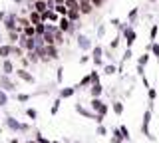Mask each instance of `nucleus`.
<instances>
[{
    "label": "nucleus",
    "instance_id": "obj_26",
    "mask_svg": "<svg viewBox=\"0 0 159 143\" xmlns=\"http://www.w3.org/2000/svg\"><path fill=\"white\" fill-rule=\"evenodd\" d=\"M80 10H82L84 16H89V14L93 12V4L92 2H84V4H80Z\"/></svg>",
    "mask_w": 159,
    "mask_h": 143
},
{
    "label": "nucleus",
    "instance_id": "obj_42",
    "mask_svg": "<svg viewBox=\"0 0 159 143\" xmlns=\"http://www.w3.org/2000/svg\"><path fill=\"white\" fill-rule=\"evenodd\" d=\"M147 100H149V101H155V100H157V90H155L153 86L147 90Z\"/></svg>",
    "mask_w": 159,
    "mask_h": 143
},
{
    "label": "nucleus",
    "instance_id": "obj_33",
    "mask_svg": "<svg viewBox=\"0 0 159 143\" xmlns=\"http://www.w3.org/2000/svg\"><path fill=\"white\" fill-rule=\"evenodd\" d=\"M89 76H92V83H102V82H99V78H102V70H92Z\"/></svg>",
    "mask_w": 159,
    "mask_h": 143
},
{
    "label": "nucleus",
    "instance_id": "obj_51",
    "mask_svg": "<svg viewBox=\"0 0 159 143\" xmlns=\"http://www.w3.org/2000/svg\"><path fill=\"white\" fill-rule=\"evenodd\" d=\"M92 62V56H80V66H86Z\"/></svg>",
    "mask_w": 159,
    "mask_h": 143
},
{
    "label": "nucleus",
    "instance_id": "obj_53",
    "mask_svg": "<svg viewBox=\"0 0 159 143\" xmlns=\"http://www.w3.org/2000/svg\"><path fill=\"white\" fill-rule=\"evenodd\" d=\"M139 80H141V83H143V87H145V90H149V87H151V83H149V80H147V76L139 78Z\"/></svg>",
    "mask_w": 159,
    "mask_h": 143
},
{
    "label": "nucleus",
    "instance_id": "obj_43",
    "mask_svg": "<svg viewBox=\"0 0 159 143\" xmlns=\"http://www.w3.org/2000/svg\"><path fill=\"white\" fill-rule=\"evenodd\" d=\"M133 58V50L131 48H125V52H123V56H121V62H129Z\"/></svg>",
    "mask_w": 159,
    "mask_h": 143
},
{
    "label": "nucleus",
    "instance_id": "obj_15",
    "mask_svg": "<svg viewBox=\"0 0 159 143\" xmlns=\"http://www.w3.org/2000/svg\"><path fill=\"white\" fill-rule=\"evenodd\" d=\"M92 86V76L89 74H86V76L82 78L78 83H74V87H76V92H80V90H84V87H89Z\"/></svg>",
    "mask_w": 159,
    "mask_h": 143
},
{
    "label": "nucleus",
    "instance_id": "obj_35",
    "mask_svg": "<svg viewBox=\"0 0 159 143\" xmlns=\"http://www.w3.org/2000/svg\"><path fill=\"white\" fill-rule=\"evenodd\" d=\"M121 40H123V36H121V34H117L113 40H109V48H111V50H116L119 44H121Z\"/></svg>",
    "mask_w": 159,
    "mask_h": 143
},
{
    "label": "nucleus",
    "instance_id": "obj_45",
    "mask_svg": "<svg viewBox=\"0 0 159 143\" xmlns=\"http://www.w3.org/2000/svg\"><path fill=\"white\" fill-rule=\"evenodd\" d=\"M30 24H32V22H30V18H28V16H20V18H18V26L26 28V26H30Z\"/></svg>",
    "mask_w": 159,
    "mask_h": 143
},
{
    "label": "nucleus",
    "instance_id": "obj_55",
    "mask_svg": "<svg viewBox=\"0 0 159 143\" xmlns=\"http://www.w3.org/2000/svg\"><path fill=\"white\" fill-rule=\"evenodd\" d=\"M103 2H106V0H92L93 8H102V6H103Z\"/></svg>",
    "mask_w": 159,
    "mask_h": 143
},
{
    "label": "nucleus",
    "instance_id": "obj_24",
    "mask_svg": "<svg viewBox=\"0 0 159 143\" xmlns=\"http://www.w3.org/2000/svg\"><path fill=\"white\" fill-rule=\"evenodd\" d=\"M103 52H106V48L102 46V44H96L92 50V60H96V58H103Z\"/></svg>",
    "mask_w": 159,
    "mask_h": 143
},
{
    "label": "nucleus",
    "instance_id": "obj_20",
    "mask_svg": "<svg viewBox=\"0 0 159 143\" xmlns=\"http://www.w3.org/2000/svg\"><path fill=\"white\" fill-rule=\"evenodd\" d=\"M46 54H48V58H50L52 62L60 60V52H58V46H46Z\"/></svg>",
    "mask_w": 159,
    "mask_h": 143
},
{
    "label": "nucleus",
    "instance_id": "obj_5",
    "mask_svg": "<svg viewBox=\"0 0 159 143\" xmlns=\"http://www.w3.org/2000/svg\"><path fill=\"white\" fill-rule=\"evenodd\" d=\"M76 44H78V48L82 52H89V50H93V42H92V38H88L86 34H82V32H78L76 34Z\"/></svg>",
    "mask_w": 159,
    "mask_h": 143
},
{
    "label": "nucleus",
    "instance_id": "obj_11",
    "mask_svg": "<svg viewBox=\"0 0 159 143\" xmlns=\"http://www.w3.org/2000/svg\"><path fill=\"white\" fill-rule=\"evenodd\" d=\"M0 70H2V74H8V76L16 74V66H14L12 58H6V60H0Z\"/></svg>",
    "mask_w": 159,
    "mask_h": 143
},
{
    "label": "nucleus",
    "instance_id": "obj_30",
    "mask_svg": "<svg viewBox=\"0 0 159 143\" xmlns=\"http://www.w3.org/2000/svg\"><path fill=\"white\" fill-rule=\"evenodd\" d=\"M137 14H139V8H137V6H135V8H131V10L127 12V22L131 24V26L135 24V18H137Z\"/></svg>",
    "mask_w": 159,
    "mask_h": 143
},
{
    "label": "nucleus",
    "instance_id": "obj_23",
    "mask_svg": "<svg viewBox=\"0 0 159 143\" xmlns=\"http://www.w3.org/2000/svg\"><path fill=\"white\" fill-rule=\"evenodd\" d=\"M145 52H151V56L159 60V44H157V42H149L147 48H145Z\"/></svg>",
    "mask_w": 159,
    "mask_h": 143
},
{
    "label": "nucleus",
    "instance_id": "obj_22",
    "mask_svg": "<svg viewBox=\"0 0 159 143\" xmlns=\"http://www.w3.org/2000/svg\"><path fill=\"white\" fill-rule=\"evenodd\" d=\"M123 101L121 100H116V101H111V111L116 113V115H123Z\"/></svg>",
    "mask_w": 159,
    "mask_h": 143
},
{
    "label": "nucleus",
    "instance_id": "obj_13",
    "mask_svg": "<svg viewBox=\"0 0 159 143\" xmlns=\"http://www.w3.org/2000/svg\"><path fill=\"white\" fill-rule=\"evenodd\" d=\"M14 54V46L8 42H4L2 46H0V60H6V58H12Z\"/></svg>",
    "mask_w": 159,
    "mask_h": 143
},
{
    "label": "nucleus",
    "instance_id": "obj_3",
    "mask_svg": "<svg viewBox=\"0 0 159 143\" xmlns=\"http://www.w3.org/2000/svg\"><path fill=\"white\" fill-rule=\"evenodd\" d=\"M89 107H92L96 113H99V115H103V117H106L107 111H109V105L102 100V97H92V101H89Z\"/></svg>",
    "mask_w": 159,
    "mask_h": 143
},
{
    "label": "nucleus",
    "instance_id": "obj_34",
    "mask_svg": "<svg viewBox=\"0 0 159 143\" xmlns=\"http://www.w3.org/2000/svg\"><path fill=\"white\" fill-rule=\"evenodd\" d=\"M54 10H56L60 16H68V12H70V8L66 6V4H58L56 8H54Z\"/></svg>",
    "mask_w": 159,
    "mask_h": 143
},
{
    "label": "nucleus",
    "instance_id": "obj_12",
    "mask_svg": "<svg viewBox=\"0 0 159 143\" xmlns=\"http://www.w3.org/2000/svg\"><path fill=\"white\" fill-rule=\"evenodd\" d=\"M74 109H76L80 115H84L86 119H96V115H98L93 109H88V107H84L82 103H76V105H74Z\"/></svg>",
    "mask_w": 159,
    "mask_h": 143
},
{
    "label": "nucleus",
    "instance_id": "obj_9",
    "mask_svg": "<svg viewBox=\"0 0 159 143\" xmlns=\"http://www.w3.org/2000/svg\"><path fill=\"white\" fill-rule=\"evenodd\" d=\"M14 76H16V80H22L24 83H36V78H34L32 74L26 70V68H18Z\"/></svg>",
    "mask_w": 159,
    "mask_h": 143
},
{
    "label": "nucleus",
    "instance_id": "obj_46",
    "mask_svg": "<svg viewBox=\"0 0 159 143\" xmlns=\"http://www.w3.org/2000/svg\"><path fill=\"white\" fill-rule=\"evenodd\" d=\"M135 74H137V78H143V76H145V66L135 64Z\"/></svg>",
    "mask_w": 159,
    "mask_h": 143
},
{
    "label": "nucleus",
    "instance_id": "obj_6",
    "mask_svg": "<svg viewBox=\"0 0 159 143\" xmlns=\"http://www.w3.org/2000/svg\"><path fill=\"white\" fill-rule=\"evenodd\" d=\"M121 36H123L125 46H127V48H133V44H135V40H137V30H135V26H131V24H129L125 30L121 32Z\"/></svg>",
    "mask_w": 159,
    "mask_h": 143
},
{
    "label": "nucleus",
    "instance_id": "obj_40",
    "mask_svg": "<svg viewBox=\"0 0 159 143\" xmlns=\"http://www.w3.org/2000/svg\"><path fill=\"white\" fill-rule=\"evenodd\" d=\"M8 105V92L0 90V107H6Z\"/></svg>",
    "mask_w": 159,
    "mask_h": 143
},
{
    "label": "nucleus",
    "instance_id": "obj_4",
    "mask_svg": "<svg viewBox=\"0 0 159 143\" xmlns=\"http://www.w3.org/2000/svg\"><path fill=\"white\" fill-rule=\"evenodd\" d=\"M58 28H60V32H64V34H76L78 24L72 22L68 16H62V18H60V22H58Z\"/></svg>",
    "mask_w": 159,
    "mask_h": 143
},
{
    "label": "nucleus",
    "instance_id": "obj_29",
    "mask_svg": "<svg viewBox=\"0 0 159 143\" xmlns=\"http://www.w3.org/2000/svg\"><path fill=\"white\" fill-rule=\"evenodd\" d=\"M60 107H62V97H56V100L52 101V107H50V113H52V115H56V113L60 111Z\"/></svg>",
    "mask_w": 159,
    "mask_h": 143
},
{
    "label": "nucleus",
    "instance_id": "obj_38",
    "mask_svg": "<svg viewBox=\"0 0 159 143\" xmlns=\"http://www.w3.org/2000/svg\"><path fill=\"white\" fill-rule=\"evenodd\" d=\"M26 117H28V119H32V121H36V119H38V109L28 107V109H26Z\"/></svg>",
    "mask_w": 159,
    "mask_h": 143
},
{
    "label": "nucleus",
    "instance_id": "obj_17",
    "mask_svg": "<svg viewBox=\"0 0 159 143\" xmlns=\"http://www.w3.org/2000/svg\"><path fill=\"white\" fill-rule=\"evenodd\" d=\"M20 38H22V34H20L18 30H12V32H8V34H6V42H8V44H12V46H16V44L20 42Z\"/></svg>",
    "mask_w": 159,
    "mask_h": 143
},
{
    "label": "nucleus",
    "instance_id": "obj_56",
    "mask_svg": "<svg viewBox=\"0 0 159 143\" xmlns=\"http://www.w3.org/2000/svg\"><path fill=\"white\" fill-rule=\"evenodd\" d=\"M6 16H8V14H6V12H4V10H0V24H2L4 20H6Z\"/></svg>",
    "mask_w": 159,
    "mask_h": 143
},
{
    "label": "nucleus",
    "instance_id": "obj_36",
    "mask_svg": "<svg viewBox=\"0 0 159 143\" xmlns=\"http://www.w3.org/2000/svg\"><path fill=\"white\" fill-rule=\"evenodd\" d=\"M119 131H121V137H123L125 141H129V139H131V133H129L127 125H123V123H121V125H119Z\"/></svg>",
    "mask_w": 159,
    "mask_h": 143
},
{
    "label": "nucleus",
    "instance_id": "obj_41",
    "mask_svg": "<svg viewBox=\"0 0 159 143\" xmlns=\"http://www.w3.org/2000/svg\"><path fill=\"white\" fill-rule=\"evenodd\" d=\"M62 82H64V66H58V70H56V83L60 86Z\"/></svg>",
    "mask_w": 159,
    "mask_h": 143
},
{
    "label": "nucleus",
    "instance_id": "obj_44",
    "mask_svg": "<svg viewBox=\"0 0 159 143\" xmlns=\"http://www.w3.org/2000/svg\"><path fill=\"white\" fill-rule=\"evenodd\" d=\"M98 38H103V36H106V32H107V26H106V24H98Z\"/></svg>",
    "mask_w": 159,
    "mask_h": 143
},
{
    "label": "nucleus",
    "instance_id": "obj_39",
    "mask_svg": "<svg viewBox=\"0 0 159 143\" xmlns=\"http://www.w3.org/2000/svg\"><path fill=\"white\" fill-rule=\"evenodd\" d=\"M26 58H28L32 64H38V62H40V56H38L36 50H34V52H26Z\"/></svg>",
    "mask_w": 159,
    "mask_h": 143
},
{
    "label": "nucleus",
    "instance_id": "obj_37",
    "mask_svg": "<svg viewBox=\"0 0 159 143\" xmlns=\"http://www.w3.org/2000/svg\"><path fill=\"white\" fill-rule=\"evenodd\" d=\"M30 100H32V96H30V93H16V101L18 103H26Z\"/></svg>",
    "mask_w": 159,
    "mask_h": 143
},
{
    "label": "nucleus",
    "instance_id": "obj_18",
    "mask_svg": "<svg viewBox=\"0 0 159 143\" xmlns=\"http://www.w3.org/2000/svg\"><path fill=\"white\" fill-rule=\"evenodd\" d=\"M102 74H103V76H116V74H119V70H117V66H116V64H106V66H103L102 68Z\"/></svg>",
    "mask_w": 159,
    "mask_h": 143
},
{
    "label": "nucleus",
    "instance_id": "obj_21",
    "mask_svg": "<svg viewBox=\"0 0 159 143\" xmlns=\"http://www.w3.org/2000/svg\"><path fill=\"white\" fill-rule=\"evenodd\" d=\"M82 16H84V14H82V10H80V8H72V10L68 12V18H70L72 22H76V24L82 20Z\"/></svg>",
    "mask_w": 159,
    "mask_h": 143
},
{
    "label": "nucleus",
    "instance_id": "obj_57",
    "mask_svg": "<svg viewBox=\"0 0 159 143\" xmlns=\"http://www.w3.org/2000/svg\"><path fill=\"white\" fill-rule=\"evenodd\" d=\"M14 4H18V6H22V4H26V0H12Z\"/></svg>",
    "mask_w": 159,
    "mask_h": 143
},
{
    "label": "nucleus",
    "instance_id": "obj_47",
    "mask_svg": "<svg viewBox=\"0 0 159 143\" xmlns=\"http://www.w3.org/2000/svg\"><path fill=\"white\" fill-rule=\"evenodd\" d=\"M64 36H66L64 32H58V34H56V46H58V48L64 46V42H66V40H64Z\"/></svg>",
    "mask_w": 159,
    "mask_h": 143
},
{
    "label": "nucleus",
    "instance_id": "obj_7",
    "mask_svg": "<svg viewBox=\"0 0 159 143\" xmlns=\"http://www.w3.org/2000/svg\"><path fill=\"white\" fill-rule=\"evenodd\" d=\"M16 87H18V83L14 82L8 74H0V90H4V92H16Z\"/></svg>",
    "mask_w": 159,
    "mask_h": 143
},
{
    "label": "nucleus",
    "instance_id": "obj_28",
    "mask_svg": "<svg viewBox=\"0 0 159 143\" xmlns=\"http://www.w3.org/2000/svg\"><path fill=\"white\" fill-rule=\"evenodd\" d=\"M151 58H153V56H151V52H143L141 56H137V64H141V66H147Z\"/></svg>",
    "mask_w": 159,
    "mask_h": 143
},
{
    "label": "nucleus",
    "instance_id": "obj_59",
    "mask_svg": "<svg viewBox=\"0 0 159 143\" xmlns=\"http://www.w3.org/2000/svg\"><path fill=\"white\" fill-rule=\"evenodd\" d=\"M147 2H149V4H155V2H157V0H147Z\"/></svg>",
    "mask_w": 159,
    "mask_h": 143
},
{
    "label": "nucleus",
    "instance_id": "obj_10",
    "mask_svg": "<svg viewBox=\"0 0 159 143\" xmlns=\"http://www.w3.org/2000/svg\"><path fill=\"white\" fill-rule=\"evenodd\" d=\"M18 44H20V46H22L26 52H34V50L38 48V42H36V38H26L24 34H22V38H20V42H18Z\"/></svg>",
    "mask_w": 159,
    "mask_h": 143
},
{
    "label": "nucleus",
    "instance_id": "obj_49",
    "mask_svg": "<svg viewBox=\"0 0 159 143\" xmlns=\"http://www.w3.org/2000/svg\"><path fill=\"white\" fill-rule=\"evenodd\" d=\"M36 141H38V143H52V141L48 139V137H44L40 131H36Z\"/></svg>",
    "mask_w": 159,
    "mask_h": 143
},
{
    "label": "nucleus",
    "instance_id": "obj_27",
    "mask_svg": "<svg viewBox=\"0 0 159 143\" xmlns=\"http://www.w3.org/2000/svg\"><path fill=\"white\" fill-rule=\"evenodd\" d=\"M28 18H30V22H32L34 26H36V24H40V22H42V14H40V12H36V10H30Z\"/></svg>",
    "mask_w": 159,
    "mask_h": 143
},
{
    "label": "nucleus",
    "instance_id": "obj_60",
    "mask_svg": "<svg viewBox=\"0 0 159 143\" xmlns=\"http://www.w3.org/2000/svg\"><path fill=\"white\" fill-rule=\"evenodd\" d=\"M0 119H2V117H0Z\"/></svg>",
    "mask_w": 159,
    "mask_h": 143
},
{
    "label": "nucleus",
    "instance_id": "obj_50",
    "mask_svg": "<svg viewBox=\"0 0 159 143\" xmlns=\"http://www.w3.org/2000/svg\"><path fill=\"white\" fill-rule=\"evenodd\" d=\"M92 62H93L96 68H103V66H106V58H96V60H92Z\"/></svg>",
    "mask_w": 159,
    "mask_h": 143
},
{
    "label": "nucleus",
    "instance_id": "obj_19",
    "mask_svg": "<svg viewBox=\"0 0 159 143\" xmlns=\"http://www.w3.org/2000/svg\"><path fill=\"white\" fill-rule=\"evenodd\" d=\"M102 93H103L102 83H92V86H89V96L92 97H102Z\"/></svg>",
    "mask_w": 159,
    "mask_h": 143
},
{
    "label": "nucleus",
    "instance_id": "obj_16",
    "mask_svg": "<svg viewBox=\"0 0 159 143\" xmlns=\"http://www.w3.org/2000/svg\"><path fill=\"white\" fill-rule=\"evenodd\" d=\"M32 10H36L40 14L48 12V2H46V0H34V2H32Z\"/></svg>",
    "mask_w": 159,
    "mask_h": 143
},
{
    "label": "nucleus",
    "instance_id": "obj_14",
    "mask_svg": "<svg viewBox=\"0 0 159 143\" xmlns=\"http://www.w3.org/2000/svg\"><path fill=\"white\" fill-rule=\"evenodd\" d=\"M76 96V87H60L58 90V97H62V100H68V97H74Z\"/></svg>",
    "mask_w": 159,
    "mask_h": 143
},
{
    "label": "nucleus",
    "instance_id": "obj_25",
    "mask_svg": "<svg viewBox=\"0 0 159 143\" xmlns=\"http://www.w3.org/2000/svg\"><path fill=\"white\" fill-rule=\"evenodd\" d=\"M157 34H159V22L151 24V28H149V42H155L157 40Z\"/></svg>",
    "mask_w": 159,
    "mask_h": 143
},
{
    "label": "nucleus",
    "instance_id": "obj_52",
    "mask_svg": "<svg viewBox=\"0 0 159 143\" xmlns=\"http://www.w3.org/2000/svg\"><path fill=\"white\" fill-rule=\"evenodd\" d=\"M98 135H107V127L106 125H103V123H102V125H98Z\"/></svg>",
    "mask_w": 159,
    "mask_h": 143
},
{
    "label": "nucleus",
    "instance_id": "obj_8",
    "mask_svg": "<svg viewBox=\"0 0 159 143\" xmlns=\"http://www.w3.org/2000/svg\"><path fill=\"white\" fill-rule=\"evenodd\" d=\"M18 14L16 12H10L6 16V20H4V28H6V32H12V30H18Z\"/></svg>",
    "mask_w": 159,
    "mask_h": 143
},
{
    "label": "nucleus",
    "instance_id": "obj_58",
    "mask_svg": "<svg viewBox=\"0 0 159 143\" xmlns=\"http://www.w3.org/2000/svg\"><path fill=\"white\" fill-rule=\"evenodd\" d=\"M84 2H92V0H80V4H84Z\"/></svg>",
    "mask_w": 159,
    "mask_h": 143
},
{
    "label": "nucleus",
    "instance_id": "obj_54",
    "mask_svg": "<svg viewBox=\"0 0 159 143\" xmlns=\"http://www.w3.org/2000/svg\"><path fill=\"white\" fill-rule=\"evenodd\" d=\"M109 24H111V26H116V28H119V26H121V20H119V18H111Z\"/></svg>",
    "mask_w": 159,
    "mask_h": 143
},
{
    "label": "nucleus",
    "instance_id": "obj_48",
    "mask_svg": "<svg viewBox=\"0 0 159 143\" xmlns=\"http://www.w3.org/2000/svg\"><path fill=\"white\" fill-rule=\"evenodd\" d=\"M66 6L72 10V8H80V0H66Z\"/></svg>",
    "mask_w": 159,
    "mask_h": 143
},
{
    "label": "nucleus",
    "instance_id": "obj_32",
    "mask_svg": "<svg viewBox=\"0 0 159 143\" xmlns=\"http://www.w3.org/2000/svg\"><path fill=\"white\" fill-rule=\"evenodd\" d=\"M24 36L26 38H36V26H34V24H30V26H26L24 28Z\"/></svg>",
    "mask_w": 159,
    "mask_h": 143
},
{
    "label": "nucleus",
    "instance_id": "obj_2",
    "mask_svg": "<svg viewBox=\"0 0 159 143\" xmlns=\"http://www.w3.org/2000/svg\"><path fill=\"white\" fill-rule=\"evenodd\" d=\"M4 125H6L10 131H28L30 129L28 123L18 121L16 117H12V115H6V117H4Z\"/></svg>",
    "mask_w": 159,
    "mask_h": 143
},
{
    "label": "nucleus",
    "instance_id": "obj_31",
    "mask_svg": "<svg viewBox=\"0 0 159 143\" xmlns=\"http://www.w3.org/2000/svg\"><path fill=\"white\" fill-rule=\"evenodd\" d=\"M42 38H44V42H46V46H56V34H50V32H46Z\"/></svg>",
    "mask_w": 159,
    "mask_h": 143
},
{
    "label": "nucleus",
    "instance_id": "obj_1",
    "mask_svg": "<svg viewBox=\"0 0 159 143\" xmlns=\"http://www.w3.org/2000/svg\"><path fill=\"white\" fill-rule=\"evenodd\" d=\"M151 115H153V111L151 109H145L143 111V123H141V133L147 137L149 141H155L157 137L151 133V129H149V125H151Z\"/></svg>",
    "mask_w": 159,
    "mask_h": 143
}]
</instances>
